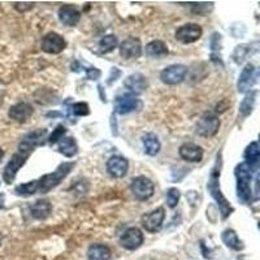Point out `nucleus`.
Returning a JSON list of instances; mask_svg holds the SVG:
<instances>
[{
	"label": "nucleus",
	"instance_id": "obj_1",
	"mask_svg": "<svg viewBox=\"0 0 260 260\" xmlns=\"http://www.w3.org/2000/svg\"><path fill=\"white\" fill-rule=\"evenodd\" d=\"M220 164H221V161H220L219 156H217L216 166L213 167L212 172H211L210 175L207 189L208 191H210L211 197L215 199L217 206H219L220 213H221V219L225 220L232 215V212H233L234 210L231 206V203L228 202V199L224 197V194L221 192V189H220Z\"/></svg>",
	"mask_w": 260,
	"mask_h": 260
},
{
	"label": "nucleus",
	"instance_id": "obj_2",
	"mask_svg": "<svg viewBox=\"0 0 260 260\" xmlns=\"http://www.w3.org/2000/svg\"><path fill=\"white\" fill-rule=\"evenodd\" d=\"M252 169L241 162L236 167V178H237V197L243 203H250L252 199L251 180H252Z\"/></svg>",
	"mask_w": 260,
	"mask_h": 260
},
{
	"label": "nucleus",
	"instance_id": "obj_3",
	"mask_svg": "<svg viewBox=\"0 0 260 260\" xmlns=\"http://www.w3.org/2000/svg\"><path fill=\"white\" fill-rule=\"evenodd\" d=\"M74 166H76L74 161L61 162L52 173H47V175L42 176L38 180V191L42 192V194H46V192H48L50 190L59 186L60 182L71 173L72 169L74 168Z\"/></svg>",
	"mask_w": 260,
	"mask_h": 260
},
{
	"label": "nucleus",
	"instance_id": "obj_4",
	"mask_svg": "<svg viewBox=\"0 0 260 260\" xmlns=\"http://www.w3.org/2000/svg\"><path fill=\"white\" fill-rule=\"evenodd\" d=\"M48 138L47 129H37L30 132L18 143V152L29 157L32 154V151L39 146H43Z\"/></svg>",
	"mask_w": 260,
	"mask_h": 260
},
{
	"label": "nucleus",
	"instance_id": "obj_5",
	"mask_svg": "<svg viewBox=\"0 0 260 260\" xmlns=\"http://www.w3.org/2000/svg\"><path fill=\"white\" fill-rule=\"evenodd\" d=\"M220 129V118L219 116L213 112H204L203 115L199 117L197 126H195V132L197 134L204 138H211V137L216 136Z\"/></svg>",
	"mask_w": 260,
	"mask_h": 260
},
{
	"label": "nucleus",
	"instance_id": "obj_6",
	"mask_svg": "<svg viewBox=\"0 0 260 260\" xmlns=\"http://www.w3.org/2000/svg\"><path fill=\"white\" fill-rule=\"evenodd\" d=\"M130 190L136 197V199L145 202L154 195L155 185L146 176H138V177L133 178V181L130 183Z\"/></svg>",
	"mask_w": 260,
	"mask_h": 260
},
{
	"label": "nucleus",
	"instance_id": "obj_7",
	"mask_svg": "<svg viewBox=\"0 0 260 260\" xmlns=\"http://www.w3.org/2000/svg\"><path fill=\"white\" fill-rule=\"evenodd\" d=\"M187 68L182 64H173L167 67L166 69H162L160 73V80L166 85L173 86L178 85V83L183 82L186 78Z\"/></svg>",
	"mask_w": 260,
	"mask_h": 260
},
{
	"label": "nucleus",
	"instance_id": "obj_8",
	"mask_svg": "<svg viewBox=\"0 0 260 260\" xmlns=\"http://www.w3.org/2000/svg\"><path fill=\"white\" fill-rule=\"evenodd\" d=\"M202 34H203V29L201 27V25L189 22V24L178 27L175 32V37L183 45H190V43H195L197 41H199Z\"/></svg>",
	"mask_w": 260,
	"mask_h": 260
},
{
	"label": "nucleus",
	"instance_id": "obj_9",
	"mask_svg": "<svg viewBox=\"0 0 260 260\" xmlns=\"http://www.w3.org/2000/svg\"><path fill=\"white\" fill-rule=\"evenodd\" d=\"M164 219H166V210L162 207H157L142 216V226L148 233H157L161 231Z\"/></svg>",
	"mask_w": 260,
	"mask_h": 260
},
{
	"label": "nucleus",
	"instance_id": "obj_10",
	"mask_svg": "<svg viewBox=\"0 0 260 260\" xmlns=\"http://www.w3.org/2000/svg\"><path fill=\"white\" fill-rule=\"evenodd\" d=\"M67 47V41L64 37L57 34L55 31L47 32L43 38H42L41 48L45 51L46 53H51V55H57V53L62 52Z\"/></svg>",
	"mask_w": 260,
	"mask_h": 260
},
{
	"label": "nucleus",
	"instance_id": "obj_11",
	"mask_svg": "<svg viewBox=\"0 0 260 260\" xmlns=\"http://www.w3.org/2000/svg\"><path fill=\"white\" fill-rule=\"evenodd\" d=\"M143 240H145V237H143L142 231L137 226H132L127 228L126 231L121 234L118 242L122 247L129 250V251H134V250L142 246Z\"/></svg>",
	"mask_w": 260,
	"mask_h": 260
},
{
	"label": "nucleus",
	"instance_id": "obj_12",
	"mask_svg": "<svg viewBox=\"0 0 260 260\" xmlns=\"http://www.w3.org/2000/svg\"><path fill=\"white\" fill-rule=\"evenodd\" d=\"M139 107H141L139 99H137V96L129 94V92L117 95L115 99V103H113V110L118 115H127V113L138 110Z\"/></svg>",
	"mask_w": 260,
	"mask_h": 260
},
{
	"label": "nucleus",
	"instance_id": "obj_13",
	"mask_svg": "<svg viewBox=\"0 0 260 260\" xmlns=\"http://www.w3.org/2000/svg\"><path fill=\"white\" fill-rule=\"evenodd\" d=\"M257 81V71L251 62L246 64L243 71L241 72V76L237 82V90L238 92H248L251 90L252 86L256 83Z\"/></svg>",
	"mask_w": 260,
	"mask_h": 260
},
{
	"label": "nucleus",
	"instance_id": "obj_14",
	"mask_svg": "<svg viewBox=\"0 0 260 260\" xmlns=\"http://www.w3.org/2000/svg\"><path fill=\"white\" fill-rule=\"evenodd\" d=\"M118 50H120L121 57L126 60L139 59V57L142 56V43L136 37H130V38L122 41Z\"/></svg>",
	"mask_w": 260,
	"mask_h": 260
},
{
	"label": "nucleus",
	"instance_id": "obj_15",
	"mask_svg": "<svg viewBox=\"0 0 260 260\" xmlns=\"http://www.w3.org/2000/svg\"><path fill=\"white\" fill-rule=\"evenodd\" d=\"M27 159H29V157L25 156V155H22V154H20V152H17V154L13 155L3 171L4 182L12 183L13 181H15L16 176H17V172L25 166V162H26Z\"/></svg>",
	"mask_w": 260,
	"mask_h": 260
},
{
	"label": "nucleus",
	"instance_id": "obj_16",
	"mask_svg": "<svg viewBox=\"0 0 260 260\" xmlns=\"http://www.w3.org/2000/svg\"><path fill=\"white\" fill-rule=\"evenodd\" d=\"M125 89H127L129 94L132 95H141L147 90L148 80L142 73H133L127 76L124 81Z\"/></svg>",
	"mask_w": 260,
	"mask_h": 260
},
{
	"label": "nucleus",
	"instance_id": "obj_17",
	"mask_svg": "<svg viewBox=\"0 0 260 260\" xmlns=\"http://www.w3.org/2000/svg\"><path fill=\"white\" fill-rule=\"evenodd\" d=\"M34 113V108H32L31 104L25 103V102H21V103L15 104L9 108L8 116L11 120L16 122H20V124H24L29 120L30 117Z\"/></svg>",
	"mask_w": 260,
	"mask_h": 260
},
{
	"label": "nucleus",
	"instance_id": "obj_18",
	"mask_svg": "<svg viewBox=\"0 0 260 260\" xmlns=\"http://www.w3.org/2000/svg\"><path fill=\"white\" fill-rule=\"evenodd\" d=\"M129 169V162L122 156H112L107 161V172L115 178H122L126 176Z\"/></svg>",
	"mask_w": 260,
	"mask_h": 260
},
{
	"label": "nucleus",
	"instance_id": "obj_19",
	"mask_svg": "<svg viewBox=\"0 0 260 260\" xmlns=\"http://www.w3.org/2000/svg\"><path fill=\"white\" fill-rule=\"evenodd\" d=\"M57 16H59L60 22L68 27L76 26L81 20L80 11L76 7L69 6V4L60 7L59 11H57Z\"/></svg>",
	"mask_w": 260,
	"mask_h": 260
},
{
	"label": "nucleus",
	"instance_id": "obj_20",
	"mask_svg": "<svg viewBox=\"0 0 260 260\" xmlns=\"http://www.w3.org/2000/svg\"><path fill=\"white\" fill-rule=\"evenodd\" d=\"M181 159L189 162H199L202 161L204 155V151L201 146L195 143H183L178 150Z\"/></svg>",
	"mask_w": 260,
	"mask_h": 260
},
{
	"label": "nucleus",
	"instance_id": "obj_21",
	"mask_svg": "<svg viewBox=\"0 0 260 260\" xmlns=\"http://www.w3.org/2000/svg\"><path fill=\"white\" fill-rule=\"evenodd\" d=\"M52 212V204L47 199H39L30 207V213L36 220H46Z\"/></svg>",
	"mask_w": 260,
	"mask_h": 260
},
{
	"label": "nucleus",
	"instance_id": "obj_22",
	"mask_svg": "<svg viewBox=\"0 0 260 260\" xmlns=\"http://www.w3.org/2000/svg\"><path fill=\"white\" fill-rule=\"evenodd\" d=\"M168 52V46L159 39L151 41L146 46V56L151 57V59H161V57L167 56Z\"/></svg>",
	"mask_w": 260,
	"mask_h": 260
},
{
	"label": "nucleus",
	"instance_id": "obj_23",
	"mask_svg": "<svg viewBox=\"0 0 260 260\" xmlns=\"http://www.w3.org/2000/svg\"><path fill=\"white\" fill-rule=\"evenodd\" d=\"M142 145L145 148V154H147L148 156H156L160 152V141L157 138L156 134L154 133H146L142 136Z\"/></svg>",
	"mask_w": 260,
	"mask_h": 260
},
{
	"label": "nucleus",
	"instance_id": "obj_24",
	"mask_svg": "<svg viewBox=\"0 0 260 260\" xmlns=\"http://www.w3.org/2000/svg\"><path fill=\"white\" fill-rule=\"evenodd\" d=\"M112 252L110 247L101 243H94L87 250V259L89 260H111Z\"/></svg>",
	"mask_w": 260,
	"mask_h": 260
},
{
	"label": "nucleus",
	"instance_id": "obj_25",
	"mask_svg": "<svg viewBox=\"0 0 260 260\" xmlns=\"http://www.w3.org/2000/svg\"><path fill=\"white\" fill-rule=\"evenodd\" d=\"M245 164H247L252 171L257 168V164H259V157H260V147H259V143L256 141L251 142L250 145L246 147L245 150Z\"/></svg>",
	"mask_w": 260,
	"mask_h": 260
},
{
	"label": "nucleus",
	"instance_id": "obj_26",
	"mask_svg": "<svg viewBox=\"0 0 260 260\" xmlns=\"http://www.w3.org/2000/svg\"><path fill=\"white\" fill-rule=\"evenodd\" d=\"M221 240L226 247L232 248L234 251H241L245 247L243 242L238 238V236H237V233L233 229H225L221 234Z\"/></svg>",
	"mask_w": 260,
	"mask_h": 260
},
{
	"label": "nucleus",
	"instance_id": "obj_27",
	"mask_svg": "<svg viewBox=\"0 0 260 260\" xmlns=\"http://www.w3.org/2000/svg\"><path fill=\"white\" fill-rule=\"evenodd\" d=\"M59 152L67 157H73L78 154V145L73 137H65L59 141Z\"/></svg>",
	"mask_w": 260,
	"mask_h": 260
},
{
	"label": "nucleus",
	"instance_id": "obj_28",
	"mask_svg": "<svg viewBox=\"0 0 260 260\" xmlns=\"http://www.w3.org/2000/svg\"><path fill=\"white\" fill-rule=\"evenodd\" d=\"M256 96L257 91H255V90H250V91L245 95L243 101L241 102L240 104V113L243 117L251 115L252 110H254L255 107V102H256Z\"/></svg>",
	"mask_w": 260,
	"mask_h": 260
},
{
	"label": "nucleus",
	"instance_id": "obj_29",
	"mask_svg": "<svg viewBox=\"0 0 260 260\" xmlns=\"http://www.w3.org/2000/svg\"><path fill=\"white\" fill-rule=\"evenodd\" d=\"M117 37L113 36V34H108V36H104L99 42V50H101V53H110L117 47Z\"/></svg>",
	"mask_w": 260,
	"mask_h": 260
},
{
	"label": "nucleus",
	"instance_id": "obj_30",
	"mask_svg": "<svg viewBox=\"0 0 260 260\" xmlns=\"http://www.w3.org/2000/svg\"><path fill=\"white\" fill-rule=\"evenodd\" d=\"M15 192L17 195H32L38 192V180H32L29 182L20 183L15 187Z\"/></svg>",
	"mask_w": 260,
	"mask_h": 260
},
{
	"label": "nucleus",
	"instance_id": "obj_31",
	"mask_svg": "<svg viewBox=\"0 0 260 260\" xmlns=\"http://www.w3.org/2000/svg\"><path fill=\"white\" fill-rule=\"evenodd\" d=\"M68 112L69 115L73 116H87L90 115V107L87 103L78 102V103H74L72 106H69Z\"/></svg>",
	"mask_w": 260,
	"mask_h": 260
},
{
	"label": "nucleus",
	"instance_id": "obj_32",
	"mask_svg": "<svg viewBox=\"0 0 260 260\" xmlns=\"http://www.w3.org/2000/svg\"><path fill=\"white\" fill-rule=\"evenodd\" d=\"M180 198H181L180 190L176 189V187H171V189H168V191H167V204H168L169 208L177 207Z\"/></svg>",
	"mask_w": 260,
	"mask_h": 260
},
{
	"label": "nucleus",
	"instance_id": "obj_33",
	"mask_svg": "<svg viewBox=\"0 0 260 260\" xmlns=\"http://www.w3.org/2000/svg\"><path fill=\"white\" fill-rule=\"evenodd\" d=\"M65 133H67V127H65L64 125H57V126L55 127V130L52 132V134L47 138V141L51 145H53V143L59 142L60 139H62Z\"/></svg>",
	"mask_w": 260,
	"mask_h": 260
},
{
	"label": "nucleus",
	"instance_id": "obj_34",
	"mask_svg": "<svg viewBox=\"0 0 260 260\" xmlns=\"http://www.w3.org/2000/svg\"><path fill=\"white\" fill-rule=\"evenodd\" d=\"M248 47H250V45H241L236 48V51L233 53V57L237 64H241L245 60L246 55L248 52Z\"/></svg>",
	"mask_w": 260,
	"mask_h": 260
},
{
	"label": "nucleus",
	"instance_id": "obj_35",
	"mask_svg": "<svg viewBox=\"0 0 260 260\" xmlns=\"http://www.w3.org/2000/svg\"><path fill=\"white\" fill-rule=\"evenodd\" d=\"M192 4V12L198 13V15H206L207 12L212 11L213 3H190Z\"/></svg>",
	"mask_w": 260,
	"mask_h": 260
},
{
	"label": "nucleus",
	"instance_id": "obj_36",
	"mask_svg": "<svg viewBox=\"0 0 260 260\" xmlns=\"http://www.w3.org/2000/svg\"><path fill=\"white\" fill-rule=\"evenodd\" d=\"M220 41H221V36L219 32H213L212 37H211V47L212 50H220Z\"/></svg>",
	"mask_w": 260,
	"mask_h": 260
},
{
	"label": "nucleus",
	"instance_id": "obj_37",
	"mask_svg": "<svg viewBox=\"0 0 260 260\" xmlns=\"http://www.w3.org/2000/svg\"><path fill=\"white\" fill-rule=\"evenodd\" d=\"M86 76L89 80H98L102 76V72L96 68H89L86 71Z\"/></svg>",
	"mask_w": 260,
	"mask_h": 260
},
{
	"label": "nucleus",
	"instance_id": "obj_38",
	"mask_svg": "<svg viewBox=\"0 0 260 260\" xmlns=\"http://www.w3.org/2000/svg\"><path fill=\"white\" fill-rule=\"evenodd\" d=\"M34 3H15V8L20 12H24V11H27V9H31Z\"/></svg>",
	"mask_w": 260,
	"mask_h": 260
},
{
	"label": "nucleus",
	"instance_id": "obj_39",
	"mask_svg": "<svg viewBox=\"0 0 260 260\" xmlns=\"http://www.w3.org/2000/svg\"><path fill=\"white\" fill-rule=\"evenodd\" d=\"M4 201H6V195L2 192V194H0V210H3L4 208Z\"/></svg>",
	"mask_w": 260,
	"mask_h": 260
},
{
	"label": "nucleus",
	"instance_id": "obj_40",
	"mask_svg": "<svg viewBox=\"0 0 260 260\" xmlns=\"http://www.w3.org/2000/svg\"><path fill=\"white\" fill-rule=\"evenodd\" d=\"M3 156H4V151H3V148L0 147V161H2V159H3Z\"/></svg>",
	"mask_w": 260,
	"mask_h": 260
},
{
	"label": "nucleus",
	"instance_id": "obj_41",
	"mask_svg": "<svg viewBox=\"0 0 260 260\" xmlns=\"http://www.w3.org/2000/svg\"><path fill=\"white\" fill-rule=\"evenodd\" d=\"M2 241H3V236H2V233H0V246H2Z\"/></svg>",
	"mask_w": 260,
	"mask_h": 260
}]
</instances>
